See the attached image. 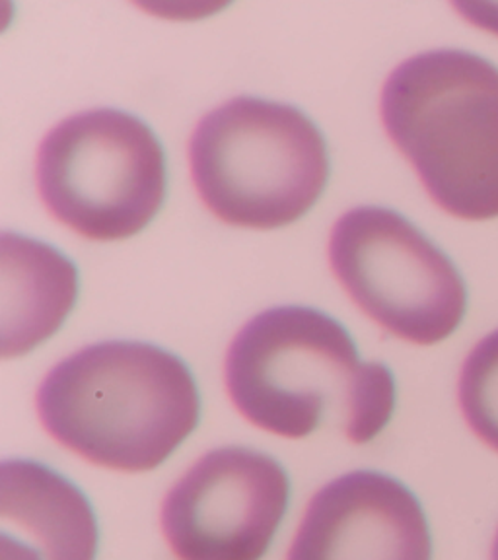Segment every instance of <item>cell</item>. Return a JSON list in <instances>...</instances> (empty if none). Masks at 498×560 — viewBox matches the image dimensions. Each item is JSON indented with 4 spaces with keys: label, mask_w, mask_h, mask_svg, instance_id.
Masks as SVG:
<instances>
[{
    "label": "cell",
    "mask_w": 498,
    "mask_h": 560,
    "mask_svg": "<svg viewBox=\"0 0 498 560\" xmlns=\"http://www.w3.org/2000/svg\"><path fill=\"white\" fill-rule=\"evenodd\" d=\"M224 377L240 415L277 436H312L332 422L367 444L394 415L392 370L362 362L350 332L314 307L255 315L228 349Z\"/></svg>",
    "instance_id": "6da1fadb"
},
{
    "label": "cell",
    "mask_w": 498,
    "mask_h": 560,
    "mask_svg": "<svg viewBox=\"0 0 498 560\" xmlns=\"http://www.w3.org/2000/svg\"><path fill=\"white\" fill-rule=\"evenodd\" d=\"M35 407L61 446L125 472L160 467L201 419L184 360L135 341L97 342L62 360L37 389Z\"/></svg>",
    "instance_id": "7a4b0ae2"
},
{
    "label": "cell",
    "mask_w": 498,
    "mask_h": 560,
    "mask_svg": "<svg viewBox=\"0 0 498 560\" xmlns=\"http://www.w3.org/2000/svg\"><path fill=\"white\" fill-rule=\"evenodd\" d=\"M382 121L432 201L464 220L498 217V69L475 52L438 49L385 80Z\"/></svg>",
    "instance_id": "3957f363"
},
{
    "label": "cell",
    "mask_w": 498,
    "mask_h": 560,
    "mask_svg": "<svg viewBox=\"0 0 498 560\" xmlns=\"http://www.w3.org/2000/svg\"><path fill=\"white\" fill-rule=\"evenodd\" d=\"M193 184L217 219L277 230L312 210L329 179L324 135L289 104L240 96L212 109L189 142Z\"/></svg>",
    "instance_id": "277c9868"
},
{
    "label": "cell",
    "mask_w": 498,
    "mask_h": 560,
    "mask_svg": "<svg viewBox=\"0 0 498 560\" xmlns=\"http://www.w3.org/2000/svg\"><path fill=\"white\" fill-rule=\"evenodd\" d=\"M45 209L94 242L137 236L166 201V154L154 131L119 109H90L59 122L37 150Z\"/></svg>",
    "instance_id": "5b68a950"
},
{
    "label": "cell",
    "mask_w": 498,
    "mask_h": 560,
    "mask_svg": "<svg viewBox=\"0 0 498 560\" xmlns=\"http://www.w3.org/2000/svg\"><path fill=\"white\" fill-rule=\"evenodd\" d=\"M332 271L350 300L403 341L437 345L464 322V279L413 222L384 207L343 214L329 240Z\"/></svg>",
    "instance_id": "8992f818"
},
{
    "label": "cell",
    "mask_w": 498,
    "mask_h": 560,
    "mask_svg": "<svg viewBox=\"0 0 498 560\" xmlns=\"http://www.w3.org/2000/svg\"><path fill=\"white\" fill-rule=\"evenodd\" d=\"M289 500V475L271 455L220 447L167 492L162 532L179 560H262Z\"/></svg>",
    "instance_id": "52a82bcc"
},
{
    "label": "cell",
    "mask_w": 498,
    "mask_h": 560,
    "mask_svg": "<svg viewBox=\"0 0 498 560\" xmlns=\"http://www.w3.org/2000/svg\"><path fill=\"white\" fill-rule=\"evenodd\" d=\"M289 560H432L429 522L394 477L347 472L310 502Z\"/></svg>",
    "instance_id": "ba28073f"
},
{
    "label": "cell",
    "mask_w": 498,
    "mask_h": 560,
    "mask_svg": "<svg viewBox=\"0 0 498 560\" xmlns=\"http://www.w3.org/2000/svg\"><path fill=\"white\" fill-rule=\"evenodd\" d=\"M2 560H96L97 524L82 490L51 467H0Z\"/></svg>",
    "instance_id": "9c48e42d"
},
{
    "label": "cell",
    "mask_w": 498,
    "mask_h": 560,
    "mask_svg": "<svg viewBox=\"0 0 498 560\" xmlns=\"http://www.w3.org/2000/svg\"><path fill=\"white\" fill-rule=\"evenodd\" d=\"M2 359L24 357L51 339L79 298V271L51 245L22 234L0 237Z\"/></svg>",
    "instance_id": "30bf717a"
},
{
    "label": "cell",
    "mask_w": 498,
    "mask_h": 560,
    "mask_svg": "<svg viewBox=\"0 0 498 560\" xmlns=\"http://www.w3.org/2000/svg\"><path fill=\"white\" fill-rule=\"evenodd\" d=\"M460 405L473 432L498 452V331L485 337L465 360Z\"/></svg>",
    "instance_id": "8fae6325"
},
{
    "label": "cell",
    "mask_w": 498,
    "mask_h": 560,
    "mask_svg": "<svg viewBox=\"0 0 498 560\" xmlns=\"http://www.w3.org/2000/svg\"><path fill=\"white\" fill-rule=\"evenodd\" d=\"M458 9L462 10L465 18H470L475 24L495 30V34H498V14L487 4H483V7L482 4H460Z\"/></svg>",
    "instance_id": "7c38bea8"
},
{
    "label": "cell",
    "mask_w": 498,
    "mask_h": 560,
    "mask_svg": "<svg viewBox=\"0 0 498 560\" xmlns=\"http://www.w3.org/2000/svg\"><path fill=\"white\" fill-rule=\"evenodd\" d=\"M493 560H498V534L495 537V545H493Z\"/></svg>",
    "instance_id": "4fadbf2b"
}]
</instances>
